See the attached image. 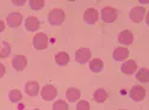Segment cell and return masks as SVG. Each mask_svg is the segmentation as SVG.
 <instances>
[{
  "label": "cell",
  "instance_id": "cell-10",
  "mask_svg": "<svg viewBox=\"0 0 149 110\" xmlns=\"http://www.w3.org/2000/svg\"><path fill=\"white\" fill-rule=\"evenodd\" d=\"M26 65H28V60H26L25 56H23V55H17V56H15L13 59H12V67L18 72L23 71L26 67Z\"/></svg>",
  "mask_w": 149,
  "mask_h": 110
},
{
  "label": "cell",
  "instance_id": "cell-5",
  "mask_svg": "<svg viewBox=\"0 0 149 110\" xmlns=\"http://www.w3.org/2000/svg\"><path fill=\"white\" fill-rule=\"evenodd\" d=\"M146 97V90L140 85H134L130 90V98L135 102H141Z\"/></svg>",
  "mask_w": 149,
  "mask_h": 110
},
{
  "label": "cell",
  "instance_id": "cell-20",
  "mask_svg": "<svg viewBox=\"0 0 149 110\" xmlns=\"http://www.w3.org/2000/svg\"><path fill=\"white\" fill-rule=\"evenodd\" d=\"M11 54V46L8 42L6 41H3L0 43V57L1 59H5L7 56H10Z\"/></svg>",
  "mask_w": 149,
  "mask_h": 110
},
{
  "label": "cell",
  "instance_id": "cell-11",
  "mask_svg": "<svg viewBox=\"0 0 149 110\" xmlns=\"http://www.w3.org/2000/svg\"><path fill=\"white\" fill-rule=\"evenodd\" d=\"M137 71V64L135 60H128L122 65V72L127 76H131Z\"/></svg>",
  "mask_w": 149,
  "mask_h": 110
},
{
  "label": "cell",
  "instance_id": "cell-28",
  "mask_svg": "<svg viewBox=\"0 0 149 110\" xmlns=\"http://www.w3.org/2000/svg\"><path fill=\"white\" fill-rule=\"evenodd\" d=\"M33 110H41V109H33Z\"/></svg>",
  "mask_w": 149,
  "mask_h": 110
},
{
  "label": "cell",
  "instance_id": "cell-4",
  "mask_svg": "<svg viewBox=\"0 0 149 110\" xmlns=\"http://www.w3.org/2000/svg\"><path fill=\"white\" fill-rule=\"evenodd\" d=\"M32 42H33V47L36 48V49H38V50L45 49V48L48 47V36L44 32L36 34Z\"/></svg>",
  "mask_w": 149,
  "mask_h": 110
},
{
  "label": "cell",
  "instance_id": "cell-22",
  "mask_svg": "<svg viewBox=\"0 0 149 110\" xmlns=\"http://www.w3.org/2000/svg\"><path fill=\"white\" fill-rule=\"evenodd\" d=\"M8 98L12 103H18L22 99V92L19 90H11L8 93Z\"/></svg>",
  "mask_w": 149,
  "mask_h": 110
},
{
  "label": "cell",
  "instance_id": "cell-19",
  "mask_svg": "<svg viewBox=\"0 0 149 110\" xmlns=\"http://www.w3.org/2000/svg\"><path fill=\"white\" fill-rule=\"evenodd\" d=\"M104 67V64L100 59H92L90 61V69L94 73H99Z\"/></svg>",
  "mask_w": 149,
  "mask_h": 110
},
{
  "label": "cell",
  "instance_id": "cell-16",
  "mask_svg": "<svg viewBox=\"0 0 149 110\" xmlns=\"http://www.w3.org/2000/svg\"><path fill=\"white\" fill-rule=\"evenodd\" d=\"M55 61L58 66H66L69 62V55L65 52H58L55 55Z\"/></svg>",
  "mask_w": 149,
  "mask_h": 110
},
{
  "label": "cell",
  "instance_id": "cell-25",
  "mask_svg": "<svg viewBox=\"0 0 149 110\" xmlns=\"http://www.w3.org/2000/svg\"><path fill=\"white\" fill-rule=\"evenodd\" d=\"M77 110H90V104L87 101H80L77 104Z\"/></svg>",
  "mask_w": 149,
  "mask_h": 110
},
{
  "label": "cell",
  "instance_id": "cell-7",
  "mask_svg": "<svg viewBox=\"0 0 149 110\" xmlns=\"http://www.w3.org/2000/svg\"><path fill=\"white\" fill-rule=\"evenodd\" d=\"M91 59V50L88 48H80L75 53V60L79 64H86Z\"/></svg>",
  "mask_w": 149,
  "mask_h": 110
},
{
  "label": "cell",
  "instance_id": "cell-14",
  "mask_svg": "<svg viewBox=\"0 0 149 110\" xmlns=\"http://www.w3.org/2000/svg\"><path fill=\"white\" fill-rule=\"evenodd\" d=\"M112 56H113V59L116 61H123V60H125L129 56L128 48H125V47H118V48H116V49L113 50V53H112Z\"/></svg>",
  "mask_w": 149,
  "mask_h": 110
},
{
  "label": "cell",
  "instance_id": "cell-12",
  "mask_svg": "<svg viewBox=\"0 0 149 110\" xmlns=\"http://www.w3.org/2000/svg\"><path fill=\"white\" fill-rule=\"evenodd\" d=\"M40 27H41V23H40V20L37 19L36 17L31 16V17H28L25 19V29L28 31H31V32L36 31V30L40 29Z\"/></svg>",
  "mask_w": 149,
  "mask_h": 110
},
{
  "label": "cell",
  "instance_id": "cell-3",
  "mask_svg": "<svg viewBox=\"0 0 149 110\" xmlns=\"http://www.w3.org/2000/svg\"><path fill=\"white\" fill-rule=\"evenodd\" d=\"M102 19L105 22V23H112L117 19V10L113 8V7H110V6H106L102 10Z\"/></svg>",
  "mask_w": 149,
  "mask_h": 110
},
{
  "label": "cell",
  "instance_id": "cell-23",
  "mask_svg": "<svg viewBox=\"0 0 149 110\" xmlns=\"http://www.w3.org/2000/svg\"><path fill=\"white\" fill-rule=\"evenodd\" d=\"M29 4H30V7L32 10H35V11L41 10L42 7H44V1L43 0H30Z\"/></svg>",
  "mask_w": 149,
  "mask_h": 110
},
{
  "label": "cell",
  "instance_id": "cell-27",
  "mask_svg": "<svg viewBox=\"0 0 149 110\" xmlns=\"http://www.w3.org/2000/svg\"><path fill=\"white\" fill-rule=\"evenodd\" d=\"M5 30V24L3 20H0V32H3Z\"/></svg>",
  "mask_w": 149,
  "mask_h": 110
},
{
  "label": "cell",
  "instance_id": "cell-1",
  "mask_svg": "<svg viewBox=\"0 0 149 110\" xmlns=\"http://www.w3.org/2000/svg\"><path fill=\"white\" fill-rule=\"evenodd\" d=\"M48 19L52 25H61L65 20V12L61 8H54L49 12Z\"/></svg>",
  "mask_w": 149,
  "mask_h": 110
},
{
  "label": "cell",
  "instance_id": "cell-2",
  "mask_svg": "<svg viewBox=\"0 0 149 110\" xmlns=\"http://www.w3.org/2000/svg\"><path fill=\"white\" fill-rule=\"evenodd\" d=\"M146 16V8L143 6H135L131 8L130 13H129V17L130 19L134 22V23H140L143 20Z\"/></svg>",
  "mask_w": 149,
  "mask_h": 110
},
{
  "label": "cell",
  "instance_id": "cell-8",
  "mask_svg": "<svg viewBox=\"0 0 149 110\" xmlns=\"http://www.w3.org/2000/svg\"><path fill=\"white\" fill-rule=\"evenodd\" d=\"M98 18H99L98 11L95 8H92V7L87 8L85 11V13H84V20L87 24H95Z\"/></svg>",
  "mask_w": 149,
  "mask_h": 110
},
{
  "label": "cell",
  "instance_id": "cell-9",
  "mask_svg": "<svg viewBox=\"0 0 149 110\" xmlns=\"http://www.w3.org/2000/svg\"><path fill=\"white\" fill-rule=\"evenodd\" d=\"M23 22V16L19 12H12L7 16V24L11 28H18Z\"/></svg>",
  "mask_w": 149,
  "mask_h": 110
},
{
  "label": "cell",
  "instance_id": "cell-26",
  "mask_svg": "<svg viewBox=\"0 0 149 110\" xmlns=\"http://www.w3.org/2000/svg\"><path fill=\"white\" fill-rule=\"evenodd\" d=\"M5 72H6V68L3 64H0V78H3L4 74H5Z\"/></svg>",
  "mask_w": 149,
  "mask_h": 110
},
{
  "label": "cell",
  "instance_id": "cell-17",
  "mask_svg": "<svg viewBox=\"0 0 149 110\" xmlns=\"http://www.w3.org/2000/svg\"><path fill=\"white\" fill-rule=\"evenodd\" d=\"M66 96H67V99L70 101V102H75L80 98V96H81V92L80 90L75 89V88H69L66 92Z\"/></svg>",
  "mask_w": 149,
  "mask_h": 110
},
{
  "label": "cell",
  "instance_id": "cell-15",
  "mask_svg": "<svg viewBox=\"0 0 149 110\" xmlns=\"http://www.w3.org/2000/svg\"><path fill=\"white\" fill-rule=\"evenodd\" d=\"M118 41H119V43H122V44L129 46V44H131L132 41H134V35H132V32L129 31V30H124V31H122V32L118 35Z\"/></svg>",
  "mask_w": 149,
  "mask_h": 110
},
{
  "label": "cell",
  "instance_id": "cell-18",
  "mask_svg": "<svg viewBox=\"0 0 149 110\" xmlns=\"http://www.w3.org/2000/svg\"><path fill=\"white\" fill-rule=\"evenodd\" d=\"M93 98L98 103H104L107 99V92L104 89H97L93 93Z\"/></svg>",
  "mask_w": 149,
  "mask_h": 110
},
{
  "label": "cell",
  "instance_id": "cell-21",
  "mask_svg": "<svg viewBox=\"0 0 149 110\" xmlns=\"http://www.w3.org/2000/svg\"><path fill=\"white\" fill-rule=\"evenodd\" d=\"M136 79L141 83H148L149 80V71L147 68H140V71L136 74Z\"/></svg>",
  "mask_w": 149,
  "mask_h": 110
},
{
  "label": "cell",
  "instance_id": "cell-29",
  "mask_svg": "<svg viewBox=\"0 0 149 110\" xmlns=\"http://www.w3.org/2000/svg\"><path fill=\"white\" fill-rule=\"evenodd\" d=\"M120 110H125V109H120Z\"/></svg>",
  "mask_w": 149,
  "mask_h": 110
},
{
  "label": "cell",
  "instance_id": "cell-13",
  "mask_svg": "<svg viewBox=\"0 0 149 110\" xmlns=\"http://www.w3.org/2000/svg\"><path fill=\"white\" fill-rule=\"evenodd\" d=\"M25 92L29 96H31V97L37 96V95H38V92H40V85H38V83L35 81V80L28 81L25 84Z\"/></svg>",
  "mask_w": 149,
  "mask_h": 110
},
{
  "label": "cell",
  "instance_id": "cell-6",
  "mask_svg": "<svg viewBox=\"0 0 149 110\" xmlns=\"http://www.w3.org/2000/svg\"><path fill=\"white\" fill-rule=\"evenodd\" d=\"M41 95L44 101H53L57 96V90L53 85H44L41 91Z\"/></svg>",
  "mask_w": 149,
  "mask_h": 110
},
{
  "label": "cell",
  "instance_id": "cell-24",
  "mask_svg": "<svg viewBox=\"0 0 149 110\" xmlns=\"http://www.w3.org/2000/svg\"><path fill=\"white\" fill-rule=\"evenodd\" d=\"M53 110H68V104L65 101H56L53 105Z\"/></svg>",
  "mask_w": 149,
  "mask_h": 110
}]
</instances>
